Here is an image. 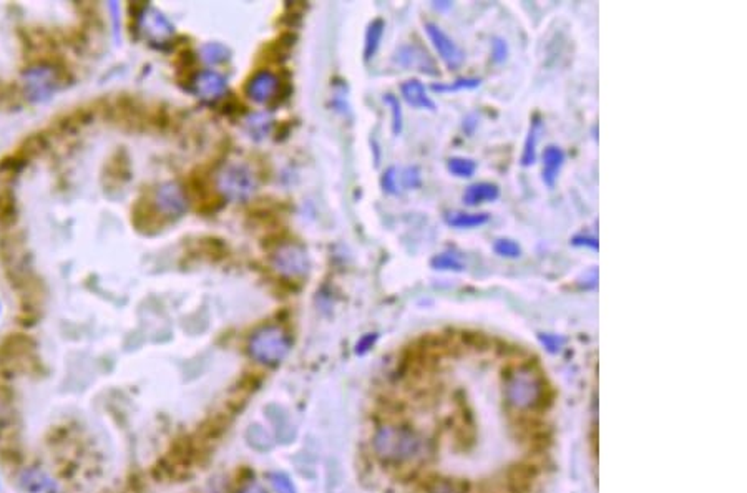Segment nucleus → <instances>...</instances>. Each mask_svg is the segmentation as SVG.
Returning <instances> with one entry per match:
<instances>
[{"mask_svg":"<svg viewBox=\"0 0 747 493\" xmlns=\"http://www.w3.org/2000/svg\"><path fill=\"white\" fill-rule=\"evenodd\" d=\"M503 399L517 412L542 408L546 399L544 375L530 363L513 365L508 374L503 375Z\"/></svg>","mask_w":747,"mask_h":493,"instance_id":"nucleus-1","label":"nucleus"},{"mask_svg":"<svg viewBox=\"0 0 747 493\" xmlns=\"http://www.w3.org/2000/svg\"><path fill=\"white\" fill-rule=\"evenodd\" d=\"M375 453L384 462L406 463L417 461L424 453V442L407 427L385 426L374 437Z\"/></svg>","mask_w":747,"mask_h":493,"instance_id":"nucleus-2","label":"nucleus"},{"mask_svg":"<svg viewBox=\"0 0 747 493\" xmlns=\"http://www.w3.org/2000/svg\"><path fill=\"white\" fill-rule=\"evenodd\" d=\"M216 188L226 200L241 203V202L249 200L256 192V176L246 165L231 163V165H226L223 170L218 173Z\"/></svg>","mask_w":747,"mask_h":493,"instance_id":"nucleus-3","label":"nucleus"},{"mask_svg":"<svg viewBox=\"0 0 747 493\" xmlns=\"http://www.w3.org/2000/svg\"><path fill=\"white\" fill-rule=\"evenodd\" d=\"M288 336L276 326L263 327L249 341V354L263 364H278L289 353Z\"/></svg>","mask_w":747,"mask_h":493,"instance_id":"nucleus-4","label":"nucleus"},{"mask_svg":"<svg viewBox=\"0 0 747 493\" xmlns=\"http://www.w3.org/2000/svg\"><path fill=\"white\" fill-rule=\"evenodd\" d=\"M271 264L283 276L301 278L306 276L310 271V257L304 247L294 243H284L273 253Z\"/></svg>","mask_w":747,"mask_h":493,"instance_id":"nucleus-5","label":"nucleus"},{"mask_svg":"<svg viewBox=\"0 0 747 493\" xmlns=\"http://www.w3.org/2000/svg\"><path fill=\"white\" fill-rule=\"evenodd\" d=\"M139 29L143 37L153 45L170 42L171 37L175 35V27L166 19V15L151 5L143 7V11L140 12Z\"/></svg>","mask_w":747,"mask_h":493,"instance_id":"nucleus-6","label":"nucleus"},{"mask_svg":"<svg viewBox=\"0 0 747 493\" xmlns=\"http://www.w3.org/2000/svg\"><path fill=\"white\" fill-rule=\"evenodd\" d=\"M25 92L32 102H45L57 88V76L50 67H33L25 72Z\"/></svg>","mask_w":747,"mask_h":493,"instance_id":"nucleus-7","label":"nucleus"},{"mask_svg":"<svg viewBox=\"0 0 747 493\" xmlns=\"http://www.w3.org/2000/svg\"><path fill=\"white\" fill-rule=\"evenodd\" d=\"M426 32H428L434 49L437 50L438 57L442 58V62L447 65L450 70H455V68H459L460 65L464 64L465 54L462 52L459 45L454 42L438 25L428 22L426 23Z\"/></svg>","mask_w":747,"mask_h":493,"instance_id":"nucleus-8","label":"nucleus"},{"mask_svg":"<svg viewBox=\"0 0 747 493\" xmlns=\"http://www.w3.org/2000/svg\"><path fill=\"white\" fill-rule=\"evenodd\" d=\"M155 203L158 211L170 218H180L188 210V200L178 183H163L157 188Z\"/></svg>","mask_w":747,"mask_h":493,"instance_id":"nucleus-9","label":"nucleus"},{"mask_svg":"<svg viewBox=\"0 0 747 493\" xmlns=\"http://www.w3.org/2000/svg\"><path fill=\"white\" fill-rule=\"evenodd\" d=\"M226 78L214 70H203L193 78V90L204 102H216L226 92Z\"/></svg>","mask_w":747,"mask_h":493,"instance_id":"nucleus-10","label":"nucleus"},{"mask_svg":"<svg viewBox=\"0 0 747 493\" xmlns=\"http://www.w3.org/2000/svg\"><path fill=\"white\" fill-rule=\"evenodd\" d=\"M19 485L23 493H60L54 477L39 467L25 469L19 475Z\"/></svg>","mask_w":747,"mask_h":493,"instance_id":"nucleus-11","label":"nucleus"},{"mask_svg":"<svg viewBox=\"0 0 747 493\" xmlns=\"http://www.w3.org/2000/svg\"><path fill=\"white\" fill-rule=\"evenodd\" d=\"M278 85V76H274L273 72L259 70L257 74L249 78V82L246 85V94L256 103H266L271 98L274 97Z\"/></svg>","mask_w":747,"mask_h":493,"instance_id":"nucleus-12","label":"nucleus"},{"mask_svg":"<svg viewBox=\"0 0 747 493\" xmlns=\"http://www.w3.org/2000/svg\"><path fill=\"white\" fill-rule=\"evenodd\" d=\"M395 62H399V64L402 65V67H407V68H416V70H420L424 74H430V76L438 74L436 62L428 57L426 50H422L417 45L402 47L397 52V55H395Z\"/></svg>","mask_w":747,"mask_h":493,"instance_id":"nucleus-13","label":"nucleus"},{"mask_svg":"<svg viewBox=\"0 0 747 493\" xmlns=\"http://www.w3.org/2000/svg\"><path fill=\"white\" fill-rule=\"evenodd\" d=\"M500 188L495 183H475L470 184L464 193V203L469 206H479V204L490 203L499 200Z\"/></svg>","mask_w":747,"mask_h":493,"instance_id":"nucleus-14","label":"nucleus"},{"mask_svg":"<svg viewBox=\"0 0 747 493\" xmlns=\"http://www.w3.org/2000/svg\"><path fill=\"white\" fill-rule=\"evenodd\" d=\"M400 92L409 105L422 108V110H436L434 100L428 97L426 86L422 85L418 80H407L406 84L400 86Z\"/></svg>","mask_w":747,"mask_h":493,"instance_id":"nucleus-15","label":"nucleus"},{"mask_svg":"<svg viewBox=\"0 0 747 493\" xmlns=\"http://www.w3.org/2000/svg\"><path fill=\"white\" fill-rule=\"evenodd\" d=\"M563 161H565V153H563V150L560 147L550 145V147L544 148V182L548 186H554L555 184L556 176H558L560 168L563 166Z\"/></svg>","mask_w":747,"mask_h":493,"instance_id":"nucleus-16","label":"nucleus"},{"mask_svg":"<svg viewBox=\"0 0 747 493\" xmlns=\"http://www.w3.org/2000/svg\"><path fill=\"white\" fill-rule=\"evenodd\" d=\"M385 23L382 19H375L369 23V29L365 32V42H364V58L369 62L374 55L377 54L379 45L384 35Z\"/></svg>","mask_w":747,"mask_h":493,"instance_id":"nucleus-17","label":"nucleus"},{"mask_svg":"<svg viewBox=\"0 0 747 493\" xmlns=\"http://www.w3.org/2000/svg\"><path fill=\"white\" fill-rule=\"evenodd\" d=\"M489 215L487 213H448L446 216V221L448 226L452 228H459V229H469V228H479V226L489 223Z\"/></svg>","mask_w":747,"mask_h":493,"instance_id":"nucleus-18","label":"nucleus"},{"mask_svg":"<svg viewBox=\"0 0 747 493\" xmlns=\"http://www.w3.org/2000/svg\"><path fill=\"white\" fill-rule=\"evenodd\" d=\"M200 55H202L204 64L220 65L230 60L231 52L223 43L208 42L204 43L203 47L200 49Z\"/></svg>","mask_w":747,"mask_h":493,"instance_id":"nucleus-19","label":"nucleus"},{"mask_svg":"<svg viewBox=\"0 0 747 493\" xmlns=\"http://www.w3.org/2000/svg\"><path fill=\"white\" fill-rule=\"evenodd\" d=\"M271 127H273V121L266 113H255L246 119V129L253 139H265L271 131Z\"/></svg>","mask_w":747,"mask_h":493,"instance_id":"nucleus-20","label":"nucleus"},{"mask_svg":"<svg viewBox=\"0 0 747 493\" xmlns=\"http://www.w3.org/2000/svg\"><path fill=\"white\" fill-rule=\"evenodd\" d=\"M540 125L542 123H540V120L536 117L534 123H532V127H530L526 141H525V150H523L522 155L523 166H530V165H534L535 163V158H536V143H538V137H540Z\"/></svg>","mask_w":747,"mask_h":493,"instance_id":"nucleus-21","label":"nucleus"},{"mask_svg":"<svg viewBox=\"0 0 747 493\" xmlns=\"http://www.w3.org/2000/svg\"><path fill=\"white\" fill-rule=\"evenodd\" d=\"M430 266L437 269V271H455V273H460V271L465 269L464 263L454 253H442V255L432 257Z\"/></svg>","mask_w":747,"mask_h":493,"instance_id":"nucleus-22","label":"nucleus"},{"mask_svg":"<svg viewBox=\"0 0 747 493\" xmlns=\"http://www.w3.org/2000/svg\"><path fill=\"white\" fill-rule=\"evenodd\" d=\"M448 172L459 178H470L475 170H477V163L470 158H462V157H454L447 161Z\"/></svg>","mask_w":747,"mask_h":493,"instance_id":"nucleus-23","label":"nucleus"},{"mask_svg":"<svg viewBox=\"0 0 747 493\" xmlns=\"http://www.w3.org/2000/svg\"><path fill=\"white\" fill-rule=\"evenodd\" d=\"M384 102L387 105H391V110H392V131H394V135H400V131H402V108H400V103L391 94L385 95Z\"/></svg>","mask_w":747,"mask_h":493,"instance_id":"nucleus-24","label":"nucleus"},{"mask_svg":"<svg viewBox=\"0 0 747 493\" xmlns=\"http://www.w3.org/2000/svg\"><path fill=\"white\" fill-rule=\"evenodd\" d=\"M493 249L497 255L503 257H518L522 255V247L518 246L513 239H499Z\"/></svg>","mask_w":747,"mask_h":493,"instance_id":"nucleus-25","label":"nucleus"},{"mask_svg":"<svg viewBox=\"0 0 747 493\" xmlns=\"http://www.w3.org/2000/svg\"><path fill=\"white\" fill-rule=\"evenodd\" d=\"M481 85L479 78H460L455 80L452 85H432L436 92H455V90H464V88H475Z\"/></svg>","mask_w":747,"mask_h":493,"instance_id":"nucleus-26","label":"nucleus"},{"mask_svg":"<svg viewBox=\"0 0 747 493\" xmlns=\"http://www.w3.org/2000/svg\"><path fill=\"white\" fill-rule=\"evenodd\" d=\"M400 180H402V184L406 188H417V186H420V172H418V168L417 166L407 168L406 172L400 175Z\"/></svg>","mask_w":747,"mask_h":493,"instance_id":"nucleus-27","label":"nucleus"},{"mask_svg":"<svg viewBox=\"0 0 747 493\" xmlns=\"http://www.w3.org/2000/svg\"><path fill=\"white\" fill-rule=\"evenodd\" d=\"M397 170L395 168H389L382 176V186H384L387 193H397Z\"/></svg>","mask_w":747,"mask_h":493,"instance_id":"nucleus-28","label":"nucleus"},{"mask_svg":"<svg viewBox=\"0 0 747 493\" xmlns=\"http://www.w3.org/2000/svg\"><path fill=\"white\" fill-rule=\"evenodd\" d=\"M271 482H273L274 489H276L279 493H294L292 485H291L288 479H286V477H283V475H271Z\"/></svg>","mask_w":747,"mask_h":493,"instance_id":"nucleus-29","label":"nucleus"},{"mask_svg":"<svg viewBox=\"0 0 747 493\" xmlns=\"http://www.w3.org/2000/svg\"><path fill=\"white\" fill-rule=\"evenodd\" d=\"M572 245L591 247V249H598V246H599L597 238L591 237H575L572 239Z\"/></svg>","mask_w":747,"mask_h":493,"instance_id":"nucleus-30","label":"nucleus"},{"mask_svg":"<svg viewBox=\"0 0 747 493\" xmlns=\"http://www.w3.org/2000/svg\"><path fill=\"white\" fill-rule=\"evenodd\" d=\"M374 341H375V336H365L361 343L357 344V349H356V353L357 354H363L365 353L369 347H373Z\"/></svg>","mask_w":747,"mask_h":493,"instance_id":"nucleus-31","label":"nucleus"},{"mask_svg":"<svg viewBox=\"0 0 747 493\" xmlns=\"http://www.w3.org/2000/svg\"><path fill=\"white\" fill-rule=\"evenodd\" d=\"M243 493H265V490L259 485H256V483H251L249 487H246Z\"/></svg>","mask_w":747,"mask_h":493,"instance_id":"nucleus-32","label":"nucleus"}]
</instances>
